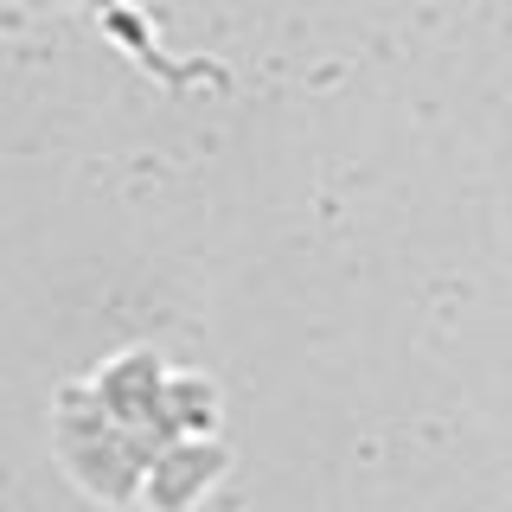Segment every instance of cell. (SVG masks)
<instances>
[{
	"instance_id": "6da1fadb",
	"label": "cell",
	"mask_w": 512,
	"mask_h": 512,
	"mask_svg": "<svg viewBox=\"0 0 512 512\" xmlns=\"http://www.w3.org/2000/svg\"><path fill=\"white\" fill-rule=\"evenodd\" d=\"M0 20H13V13H7V7H0Z\"/></svg>"
}]
</instances>
